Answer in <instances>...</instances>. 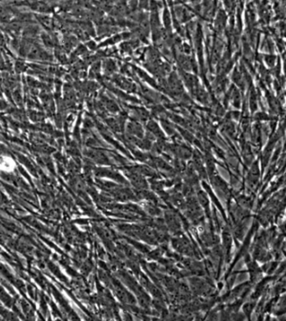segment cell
Here are the masks:
<instances>
[{
  "mask_svg": "<svg viewBox=\"0 0 286 321\" xmlns=\"http://www.w3.org/2000/svg\"><path fill=\"white\" fill-rule=\"evenodd\" d=\"M16 168L15 160L8 156H3L0 158V171L3 172H12Z\"/></svg>",
  "mask_w": 286,
  "mask_h": 321,
  "instance_id": "obj_1",
  "label": "cell"
}]
</instances>
